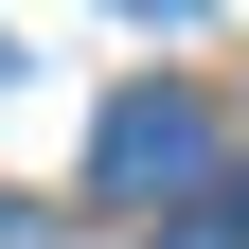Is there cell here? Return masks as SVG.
<instances>
[{
  "label": "cell",
  "instance_id": "1",
  "mask_svg": "<svg viewBox=\"0 0 249 249\" xmlns=\"http://www.w3.org/2000/svg\"><path fill=\"white\" fill-rule=\"evenodd\" d=\"M89 178L142 196V213H160V196H213V107H196V89H124V107L89 124Z\"/></svg>",
  "mask_w": 249,
  "mask_h": 249
},
{
  "label": "cell",
  "instance_id": "2",
  "mask_svg": "<svg viewBox=\"0 0 249 249\" xmlns=\"http://www.w3.org/2000/svg\"><path fill=\"white\" fill-rule=\"evenodd\" d=\"M160 249H249V213H178V231H160Z\"/></svg>",
  "mask_w": 249,
  "mask_h": 249
},
{
  "label": "cell",
  "instance_id": "3",
  "mask_svg": "<svg viewBox=\"0 0 249 249\" xmlns=\"http://www.w3.org/2000/svg\"><path fill=\"white\" fill-rule=\"evenodd\" d=\"M142 18H196V0H142Z\"/></svg>",
  "mask_w": 249,
  "mask_h": 249
}]
</instances>
